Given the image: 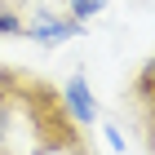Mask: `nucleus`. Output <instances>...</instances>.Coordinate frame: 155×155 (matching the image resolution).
Returning a JSON list of instances; mask_svg holds the SVG:
<instances>
[{"label":"nucleus","mask_w":155,"mask_h":155,"mask_svg":"<svg viewBox=\"0 0 155 155\" xmlns=\"http://www.w3.org/2000/svg\"><path fill=\"white\" fill-rule=\"evenodd\" d=\"M62 102H67V111H71L80 124H93L102 111H97V97L89 93V84H84V75H71L67 80V89H62Z\"/></svg>","instance_id":"3"},{"label":"nucleus","mask_w":155,"mask_h":155,"mask_svg":"<svg viewBox=\"0 0 155 155\" xmlns=\"http://www.w3.org/2000/svg\"><path fill=\"white\" fill-rule=\"evenodd\" d=\"M0 36H22V5L13 0H0Z\"/></svg>","instance_id":"5"},{"label":"nucleus","mask_w":155,"mask_h":155,"mask_svg":"<svg viewBox=\"0 0 155 155\" xmlns=\"http://www.w3.org/2000/svg\"><path fill=\"white\" fill-rule=\"evenodd\" d=\"M133 107H137V115L155 111V58L146 62L142 71H137V80H133Z\"/></svg>","instance_id":"4"},{"label":"nucleus","mask_w":155,"mask_h":155,"mask_svg":"<svg viewBox=\"0 0 155 155\" xmlns=\"http://www.w3.org/2000/svg\"><path fill=\"white\" fill-rule=\"evenodd\" d=\"M0 155H93L58 84L0 67Z\"/></svg>","instance_id":"1"},{"label":"nucleus","mask_w":155,"mask_h":155,"mask_svg":"<svg viewBox=\"0 0 155 155\" xmlns=\"http://www.w3.org/2000/svg\"><path fill=\"white\" fill-rule=\"evenodd\" d=\"M107 146L111 151H124V133H120L115 124H107Z\"/></svg>","instance_id":"8"},{"label":"nucleus","mask_w":155,"mask_h":155,"mask_svg":"<svg viewBox=\"0 0 155 155\" xmlns=\"http://www.w3.org/2000/svg\"><path fill=\"white\" fill-rule=\"evenodd\" d=\"M137 124H142V142H146V155H155V111L137 115Z\"/></svg>","instance_id":"7"},{"label":"nucleus","mask_w":155,"mask_h":155,"mask_svg":"<svg viewBox=\"0 0 155 155\" xmlns=\"http://www.w3.org/2000/svg\"><path fill=\"white\" fill-rule=\"evenodd\" d=\"M84 31V22H75L71 13H58V9H31L22 18V36L36 40V45L53 49V45H67V40H75Z\"/></svg>","instance_id":"2"},{"label":"nucleus","mask_w":155,"mask_h":155,"mask_svg":"<svg viewBox=\"0 0 155 155\" xmlns=\"http://www.w3.org/2000/svg\"><path fill=\"white\" fill-rule=\"evenodd\" d=\"M67 9H71V18H75V22H89L93 13H102V9H107V0H71Z\"/></svg>","instance_id":"6"}]
</instances>
